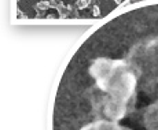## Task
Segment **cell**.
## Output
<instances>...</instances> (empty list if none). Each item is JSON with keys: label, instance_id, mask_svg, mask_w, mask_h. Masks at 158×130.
<instances>
[{"label": "cell", "instance_id": "obj_1", "mask_svg": "<svg viewBox=\"0 0 158 130\" xmlns=\"http://www.w3.org/2000/svg\"><path fill=\"white\" fill-rule=\"evenodd\" d=\"M48 130H158V0L83 37L55 82Z\"/></svg>", "mask_w": 158, "mask_h": 130}]
</instances>
